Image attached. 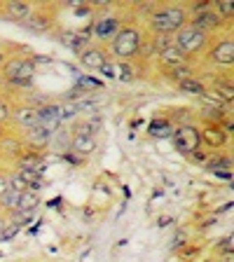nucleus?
I'll return each instance as SVG.
<instances>
[{
	"label": "nucleus",
	"instance_id": "nucleus-1",
	"mask_svg": "<svg viewBox=\"0 0 234 262\" xmlns=\"http://www.w3.org/2000/svg\"><path fill=\"white\" fill-rule=\"evenodd\" d=\"M190 14L185 7L180 5H162L150 14V31L153 33H166V35H176L183 26H187Z\"/></svg>",
	"mask_w": 234,
	"mask_h": 262
},
{
	"label": "nucleus",
	"instance_id": "nucleus-2",
	"mask_svg": "<svg viewBox=\"0 0 234 262\" xmlns=\"http://www.w3.org/2000/svg\"><path fill=\"white\" fill-rule=\"evenodd\" d=\"M141 40H143V33L138 26L134 24H124L120 28V33L113 38L110 42V52L117 61H134L138 54V47H141Z\"/></svg>",
	"mask_w": 234,
	"mask_h": 262
},
{
	"label": "nucleus",
	"instance_id": "nucleus-3",
	"mask_svg": "<svg viewBox=\"0 0 234 262\" xmlns=\"http://www.w3.org/2000/svg\"><path fill=\"white\" fill-rule=\"evenodd\" d=\"M211 40H213L211 35H206V33L192 28L190 24H187V26H183L174 35V45L187 56V59H195V56L204 54V52L208 49V45H211Z\"/></svg>",
	"mask_w": 234,
	"mask_h": 262
},
{
	"label": "nucleus",
	"instance_id": "nucleus-4",
	"mask_svg": "<svg viewBox=\"0 0 234 262\" xmlns=\"http://www.w3.org/2000/svg\"><path fill=\"white\" fill-rule=\"evenodd\" d=\"M190 14V26L192 28H197V31H202V33H206V35H216V33H220L225 28V24L227 21H223L218 16V12L213 10V5L211 3H202V5H195L192 7V12H187Z\"/></svg>",
	"mask_w": 234,
	"mask_h": 262
},
{
	"label": "nucleus",
	"instance_id": "nucleus-5",
	"mask_svg": "<svg viewBox=\"0 0 234 262\" xmlns=\"http://www.w3.org/2000/svg\"><path fill=\"white\" fill-rule=\"evenodd\" d=\"M171 141H174L176 150L180 155H187V157H192L197 150H202V134L195 124H183L178 129H174Z\"/></svg>",
	"mask_w": 234,
	"mask_h": 262
},
{
	"label": "nucleus",
	"instance_id": "nucleus-6",
	"mask_svg": "<svg viewBox=\"0 0 234 262\" xmlns=\"http://www.w3.org/2000/svg\"><path fill=\"white\" fill-rule=\"evenodd\" d=\"M22 143L26 150H35V152H45L49 145H52V136H54V131L47 129L42 124H35L31 129H24L22 134Z\"/></svg>",
	"mask_w": 234,
	"mask_h": 262
},
{
	"label": "nucleus",
	"instance_id": "nucleus-7",
	"mask_svg": "<svg viewBox=\"0 0 234 262\" xmlns=\"http://www.w3.org/2000/svg\"><path fill=\"white\" fill-rule=\"evenodd\" d=\"M108 61H110V52L105 47H101V45H89L84 52L77 54V63L84 71H92V73H98Z\"/></svg>",
	"mask_w": 234,
	"mask_h": 262
},
{
	"label": "nucleus",
	"instance_id": "nucleus-8",
	"mask_svg": "<svg viewBox=\"0 0 234 262\" xmlns=\"http://www.w3.org/2000/svg\"><path fill=\"white\" fill-rule=\"evenodd\" d=\"M124 26V21H122V16L117 14H105L101 16L98 21L92 24V33H94V38L101 40V42H113V38L120 33V28Z\"/></svg>",
	"mask_w": 234,
	"mask_h": 262
},
{
	"label": "nucleus",
	"instance_id": "nucleus-9",
	"mask_svg": "<svg viewBox=\"0 0 234 262\" xmlns=\"http://www.w3.org/2000/svg\"><path fill=\"white\" fill-rule=\"evenodd\" d=\"M208 61L216 63V66H220V68H227V71L232 68V63H234V40H232V35L220 38L218 42L208 49Z\"/></svg>",
	"mask_w": 234,
	"mask_h": 262
},
{
	"label": "nucleus",
	"instance_id": "nucleus-10",
	"mask_svg": "<svg viewBox=\"0 0 234 262\" xmlns=\"http://www.w3.org/2000/svg\"><path fill=\"white\" fill-rule=\"evenodd\" d=\"M24 150H26V147H24V143H22V136L14 134L12 129H7V126H0V155L14 162Z\"/></svg>",
	"mask_w": 234,
	"mask_h": 262
},
{
	"label": "nucleus",
	"instance_id": "nucleus-11",
	"mask_svg": "<svg viewBox=\"0 0 234 262\" xmlns=\"http://www.w3.org/2000/svg\"><path fill=\"white\" fill-rule=\"evenodd\" d=\"M199 134H202V145L211 147V150H223V147L227 145L229 134H232V131H227L225 126H220V124H208L206 122V126L199 129Z\"/></svg>",
	"mask_w": 234,
	"mask_h": 262
},
{
	"label": "nucleus",
	"instance_id": "nucleus-12",
	"mask_svg": "<svg viewBox=\"0 0 234 262\" xmlns=\"http://www.w3.org/2000/svg\"><path fill=\"white\" fill-rule=\"evenodd\" d=\"M10 124L19 131L40 124L38 122V110L33 108V105H26V103L16 105V108H12V113H10Z\"/></svg>",
	"mask_w": 234,
	"mask_h": 262
},
{
	"label": "nucleus",
	"instance_id": "nucleus-13",
	"mask_svg": "<svg viewBox=\"0 0 234 262\" xmlns=\"http://www.w3.org/2000/svg\"><path fill=\"white\" fill-rule=\"evenodd\" d=\"M0 14L5 16L7 21L24 24L28 16L33 14V5L31 3H24V0H10V3H3V5H0Z\"/></svg>",
	"mask_w": 234,
	"mask_h": 262
},
{
	"label": "nucleus",
	"instance_id": "nucleus-14",
	"mask_svg": "<svg viewBox=\"0 0 234 262\" xmlns=\"http://www.w3.org/2000/svg\"><path fill=\"white\" fill-rule=\"evenodd\" d=\"M28 56H22V54H10L7 56V61L3 66H0V80L7 82V84H12L14 87L16 80H19V75H22L24 66H26Z\"/></svg>",
	"mask_w": 234,
	"mask_h": 262
},
{
	"label": "nucleus",
	"instance_id": "nucleus-15",
	"mask_svg": "<svg viewBox=\"0 0 234 262\" xmlns=\"http://www.w3.org/2000/svg\"><path fill=\"white\" fill-rule=\"evenodd\" d=\"M14 171H45V152H35V150H24L19 157L14 159Z\"/></svg>",
	"mask_w": 234,
	"mask_h": 262
},
{
	"label": "nucleus",
	"instance_id": "nucleus-16",
	"mask_svg": "<svg viewBox=\"0 0 234 262\" xmlns=\"http://www.w3.org/2000/svg\"><path fill=\"white\" fill-rule=\"evenodd\" d=\"M52 24H54V16L49 14L47 7H40V10H33V14L28 16L22 26L31 28L33 33H45V31H49V28H52Z\"/></svg>",
	"mask_w": 234,
	"mask_h": 262
},
{
	"label": "nucleus",
	"instance_id": "nucleus-17",
	"mask_svg": "<svg viewBox=\"0 0 234 262\" xmlns=\"http://www.w3.org/2000/svg\"><path fill=\"white\" fill-rule=\"evenodd\" d=\"M61 105H56V103H45L42 108H38V122L42 126H47V129H52V131H56L59 129V124H61Z\"/></svg>",
	"mask_w": 234,
	"mask_h": 262
},
{
	"label": "nucleus",
	"instance_id": "nucleus-18",
	"mask_svg": "<svg viewBox=\"0 0 234 262\" xmlns=\"http://www.w3.org/2000/svg\"><path fill=\"white\" fill-rule=\"evenodd\" d=\"M204 169L211 173L225 176V178H232V157L229 155H208L204 162Z\"/></svg>",
	"mask_w": 234,
	"mask_h": 262
},
{
	"label": "nucleus",
	"instance_id": "nucleus-19",
	"mask_svg": "<svg viewBox=\"0 0 234 262\" xmlns=\"http://www.w3.org/2000/svg\"><path fill=\"white\" fill-rule=\"evenodd\" d=\"M159 59V66H162V71H169V68H176V66H183V63H190V59H187L183 52H180L176 45H171L169 49H164V52H159L157 54Z\"/></svg>",
	"mask_w": 234,
	"mask_h": 262
},
{
	"label": "nucleus",
	"instance_id": "nucleus-20",
	"mask_svg": "<svg viewBox=\"0 0 234 262\" xmlns=\"http://www.w3.org/2000/svg\"><path fill=\"white\" fill-rule=\"evenodd\" d=\"M94 150H96V136H71V150L68 152L89 157Z\"/></svg>",
	"mask_w": 234,
	"mask_h": 262
},
{
	"label": "nucleus",
	"instance_id": "nucleus-21",
	"mask_svg": "<svg viewBox=\"0 0 234 262\" xmlns=\"http://www.w3.org/2000/svg\"><path fill=\"white\" fill-rule=\"evenodd\" d=\"M61 42L66 45L68 49H73L75 54H80V52H84V49L89 47V38L87 35H82V33H73V31H66L61 33Z\"/></svg>",
	"mask_w": 234,
	"mask_h": 262
},
{
	"label": "nucleus",
	"instance_id": "nucleus-22",
	"mask_svg": "<svg viewBox=\"0 0 234 262\" xmlns=\"http://www.w3.org/2000/svg\"><path fill=\"white\" fill-rule=\"evenodd\" d=\"M40 206V192L33 190H24L19 194V206H16V213H35Z\"/></svg>",
	"mask_w": 234,
	"mask_h": 262
},
{
	"label": "nucleus",
	"instance_id": "nucleus-23",
	"mask_svg": "<svg viewBox=\"0 0 234 262\" xmlns=\"http://www.w3.org/2000/svg\"><path fill=\"white\" fill-rule=\"evenodd\" d=\"M162 75L166 77V80L176 82V84H180V82L190 80V77H195V68H192L190 63H183V66H176V68H169V71H162Z\"/></svg>",
	"mask_w": 234,
	"mask_h": 262
},
{
	"label": "nucleus",
	"instance_id": "nucleus-24",
	"mask_svg": "<svg viewBox=\"0 0 234 262\" xmlns=\"http://www.w3.org/2000/svg\"><path fill=\"white\" fill-rule=\"evenodd\" d=\"M178 89L183 94H187V96H197V98H204V96H206V92H208V87L197 75L190 77V80H185V82H180Z\"/></svg>",
	"mask_w": 234,
	"mask_h": 262
},
{
	"label": "nucleus",
	"instance_id": "nucleus-25",
	"mask_svg": "<svg viewBox=\"0 0 234 262\" xmlns=\"http://www.w3.org/2000/svg\"><path fill=\"white\" fill-rule=\"evenodd\" d=\"M174 129H176V126L171 124L169 120H164V117L153 120V122H150V126H147V131H150L153 136H157V138H171V136H174Z\"/></svg>",
	"mask_w": 234,
	"mask_h": 262
},
{
	"label": "nucleus",
	"instance_id": "nucleus-26",
	"mask_svg": "<svg viewBox=\"0 0 234 262\" xmlns=\"http://www.w3.org/2000/svg\"><path fill=\"white\" fill-rule=\"evenodd\" d=\"M213 10L218 12V16L220 19H223V21H229V19H232V3H227V0H223V3H216V5H213Z\"/></svg>",
	"mask_w": 234,
	"mask_h": 262
},
{
	"label": "nucleus",
	"instance_id": "nucleus-27",
	"mask_svg": "<svg viewBox=\"0 0 234 262\" xmlns=\"http://www.w3.org/2000/svg\"><path fill=\"white\" fill-rule=\"evenodd\" d=\"M10 113H12V105L7 103L5 98H0V126H10Z\"/></svg>",
	"mask_w": 234,
	"mask_h": 262
},
{
	"label": "nucleus",
	"instance_id": "nucleus-28",
	"mask_svg": "<svg viewBox=\"0 0 234 262\" xmlns=\"http://www.w3.org/2000/svg\"><path fill=\"white\" fill-rule=\"evenodd\" d=\"M98 73H101V75H103V77H108V80H117V63H115V61L110 59L108 63H105V66H103V68H101V71H98Z\"/></svg>",
	"mask_w": 234,
	"mask_h": 262
},
{
	"label": "nucleus",
	"instance_id": "nucleus-29",
	"mask_svg": "<svg viewBox=\"0 0 234 262\" xmlns=\"http://www.w3.org/2000/svg\"><path fill=\"white\" fill-rule=\"evenodd\" d=\"M232 244H234V239H232V234H229L227 239H223L218 244V251L223 253V255H225V253H227V255H232Z\"/></svg>",
	"mask_w": 234,
	"mask_h": 262
},
{
	"label": "nucleus",
	"instance_id": "nucleus-30",
	"mask_svg": "<svg viewBox=\"0 0 234 262\" xmlns=\"http://www.w3.org/2000/svg\"><path fill=\"white\" fill-rule=\"evenodd\" d=\"M80 262H96V251H94V248H89L87 253H82Z\"/></svg>",
	"mask_w": 234,
	"mask_h": 262
},
{
	"label": "nucleus",
	"instance_id": "nucleus-31",
	"mask_svg": "<svg viewBox=\"0 0 234 262\" xmlns=\"http://www.w3.org/2000/svg\"><path fill=\"white\" fill-rule=\"evenodd\" d=\"M7 223H10V220H7V215H3V213H0V234H3V229L7 227Z\"/></svg>",
	"mask_w": 234,
	"mask_h": 262
},
{
	"label": "nucleus",
	"instance_id": "nucleus-32",
	"mask_svg": "<svg viewBox=\"0 0 234 262\" xmlns=\"http://www.w3.org/2000/svg\"><path fill=\"white\" fill-rule=\"evenodd\" d=\"M7 56H10V52H7V49H3V47H0V66H3V63H5V61H7Z\"/></svg>",
	"mask_w": 234,
	"mask_h": 262
},
{
	"label": "nucleus",
	"instance_id": "nucleus-33",
	"mask_svg": "<svg viewBox=\"0 0 234 262\" xmlns=\"http://www.w3.org/2000/svg\"><path fill=\"white\" fill-rule=\"evenodd\" d=\"M183 239H185V236H183V234H178V236H176V241H174V248H178V246L183 244Z\"/></svg>",
	"mask_w": 234,
	"mask_h": 262
}]
</instances>
